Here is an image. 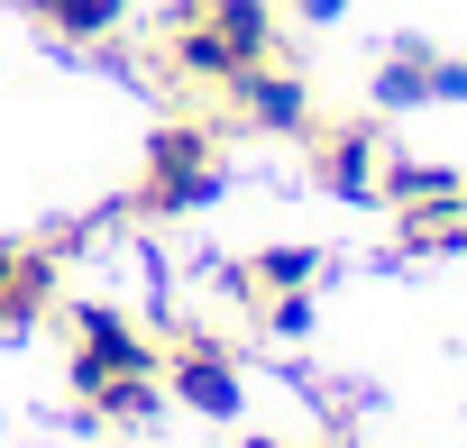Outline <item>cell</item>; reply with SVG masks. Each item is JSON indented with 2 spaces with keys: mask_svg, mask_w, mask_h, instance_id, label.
<instances>
[{
  "mask_svg": "<svg viewBox=\"0 0 467 448\" xmlns=\"http://www.w3.org/2000/svg\"><path fill=\"white\" fill-rule=\"evenodd\" d=\"M192 10L239 46V65H266L275 56V0H192Z\"/></svg>",
  "mask_w": 467,
  "mask_h": 448,
  "instance_id": "9c48e42d",
  "label": "cell"
},
{
  "mask_svg": "<svg viewBox=\"0 0 467 448\" xmlns=\"http://www.w3.org/2000/svg\"><path fill=\"white\" fill-rule=\"evenodd\" d=\"M56 275H65V257L47 239H0V330L47 321L56 311Z\"/></svg>",
  "mask_w": 467,
  "mask_h": 448,
  "instance_id": "8992f818",
  "label": "cell"
},
{
  "mask_svg": "<svg viewBox=\"0 0 467 448\" xmlns=\"http://www.w3.org/2000/svg\"><path fill=\"white\" fill-rule=\"evenodd\" d=\"M321 284V248H257L248 266H229V293L266 302V293H312Z\"/></svg>",
  "mask_w": 467,
  "mask_h": 448,
  "instance_id": "52a82bcc",
  "label": "cell"
},
{
  "mask_svg": "<svg viewBox=\"0 0 467 448\" xmlns=\"http://www.w3.org/2000/svg\"><path fill=\"white\" fill-rule=\"evenodd\" d=\"M239 448H285V439H239Z\"/></svg>",
  "mask_w": 467,
  "mask_h": 448,
  "instance_id": "4fadbf2b",
  "label": "cell"
},
{
  "mask_svg": "<svg viewBox=\"0 0 467 448\" xmlns=\"http://www.w3.org/2000/svg\"><path fill=\"white\" fill-rule=\"evenodd\" d=\"M83 402H92V421H119V430H147V421L165 412V375H110V384H92Z\"/></svg>",
  "mask_w": 467,
  "mask_h": 448,
  "instance_id": "8fae6325",
  "label": "cell"
},
{
  "mask_svg": "<svg viewBox=\"0 0 467 448\" xmlns=\"http://www.w3.org/2000/svg\"><path fill=\"white\" fill-rule=\"evenodd\" d=\"M165 393L202 421H239V357L220 339H174L165 348Z\"/></svg>",
  "mask_w": 467,
  "mask_h": 448,
  "instance_id": "277c9868",
  "label": "cell"
},
{
  "mask_svg": "<svg viewBox=\"0 0 467 448\" xmlns=\"http://www.w3.org/2000/svg\"><path fill=\"white\" fill-rule=\"evenodd\" d=\"M266 330L275 339H303L312 330V293H266Z\"/></svg>",
  "mask_w": 467,
  "mask_h": 448,
  "instance_id": "7c38bea8",
  "label": "cell"
},
{
  "mask_svg": "<svg viewBox=\"0 0 467 448\" xmlns=\"http://www.w3.org/2000/svg\"><path fill=\"white\" fill-rule=\"evenodd\" d=\"M376 101H385V110H421V101H440V56H431V46H394V56L376 65Z\"/></svg>",
  "mask_w": 467,
  "mask_h": 448,
  "instance_id": "30bf717a",
  "label": "cell"
},
{
  "mask_svg": "<svg viewBox=\"0 0 467 448\" xmlns=\"http://www.w3.org/2000/svg\"><path fill=\"white\" fill-rule=\"evenodd\" d=\"M376 174H385V128H367V119L312 128V183L330 201H376Z\"/></svg>",
  "mask_w": 467,
  "mask_h": 448,
  "instance_id": "5b68a950",
  "label": "cell"
},
{
  "mask_svg": "<svg viewBox=\"0 0 467 448\" xmlns=\"http://www.w3.org/2000/svg\"><path fill=\"white\" fill-rule=\"evenodd\" d=\"M229 192V156H220V137L202 128V119H165L156 137H147V183L129 192L147 219H192V210H211Z\"/></svg>",
  "mask_w": 467,
  "mask_h": 448,
  "instance_id": "6da1fadb",
  "label": "cell"
},
{
  "mask_svg": "<svg viewBox=\"0 0 467 448\" xmlns=\"http://www.w3.org/2000/svg\"><path fill=\"white\" fill-rule=\"evenodd\" d=\"M28 19H37L56 46H110L119 19H129V0H28Z\"/></svg>",
  "mask_w": 467,
  "mask_h": 448,
  "instance_id": "ba28073f",
  "label": "cell"
},
{
  "mask_svg": "<svg viewBox=\"0 0 467 448\" xmlns=\"http://www.w3.org/2000/svg\"><path fill=\"white\" fill-rule=\"evenodd\" d=\"M65 330H74V393H92L110 375H165V348L129 311H110V302H74Z\"/></svg>",
  "mask_w": 467,
  "mask_h": 448,
  "instance_id": "7a4b0ae2",
  "label": "cell"
},
{
  "mask_svg": "<svg viewBox=\"0 0 467 448\" xmlns=\"http://www.w3.org/2000/svg\"><path fill=\"white\" fill-rule=\"evenodd\" d=\"M220 101L239 110V128H257V137H312V83L285 74L275 56H266V65H239Z\"/></svg>",
  "mask_w": 467,
  "mask_h": 448,
  "instance_id": "3957f363",
  "label": "cell"
}]
</instances>
